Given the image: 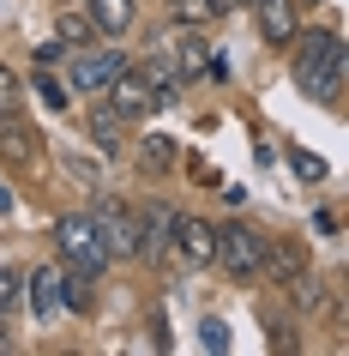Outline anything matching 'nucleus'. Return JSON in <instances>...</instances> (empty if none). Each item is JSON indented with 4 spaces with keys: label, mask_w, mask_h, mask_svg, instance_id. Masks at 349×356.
Wrapping results in <instances>:
<instances>
[{
    "label": "nucleus",
    "mask_w": 349,
    "mask_h": 356,
    "mask_svg": "<svg viewBox=\"0 0 349 356\" xmlns=\"http://www.w3.org/2000/svg\"><path fill=\"white\" fill-rule=\"evenodd\" d=\"M343 37L337 31H313L301 49H295V85L313 97V103H325V109H337L343 103Z\"/></svg>",
    "instance_id": "obj_1"
},
{
    "label": "nucleus",
    "mask_w": 349,
    "mask_h": 356,
    "mask_svg": "<svg viewBox=\"0 0 349 356\" xmlns=\"http://www.w3.org/2000/svg\"><path fill=\"white\" fill-rule=\"evenodd\" d=\"M55 248H60V266H78V272H109V248H103V236H96L91 211H67L55 224Z\"/></svg>",
    "instance_id": "obj_2"
},
{
    "label": "nucleus",
    "mask_w": 349,
    "mask_h": 356,
    "mask_svg": "<svg viewBox=\"0 0 349 356\" xmlns=\"http://www.w3.org/2000/svg\"><path fill=\"white\" fill-rule=\"evenodd\" d=\"M259 254H265V236L247 224H217V254H211V266H223L229 278L253 284L259 278Z\"/></svg>",
    "instance_id": "obj_3"
},
{
    "label": "nucleus",
    "mask_w": 349,
    "mask_h": 356,
    "mask_svg": "<svg viewBox=\"0 0 349 356\" xmlns=\"http://www.w3.org/2000/svg\"><path fill=\"white\" fill-rule=\"evenodd\" d=\"M91 224L109 248V260H139V211L121 206V200H96L91 206Z\"/></svg>",
    "instance_id": "obj_4"
},
{
    "label": "nucleus",
    "mask_w": 349,
    "mask_h": 356,
    "mask_svg": "<svg viewBox=\"0 0 349 356\" xmlns=\"http://www.w3.org/2000/svg\"><path fill=\"white\" fill-rule=\"evenodd\" d=\"M133 60L121 55V49H91V55H73V67H67V85H73V91H103V85H109L114 73H127Z\"/></svg>",
    "instance_id": "obj_5"
},
{
    "label": "nucleus",
    "mask_w": 349,
    "mask_h": 356,
    "mask_svg": "<svg viewBox=\"0 0 349 356\" xmlns=\"http://www.w3.org/2000/svg\"><path fill=\"white\" fill-rule=\"evenodd\" d=\"M42 157V133L24 121L19 109H6L0 115V163H19V169H31Z\"/></svg>",
    "instance_id": "obj_6"
},
{
    "label": "nucleus",
    "mask_w": 349,
    "mask_h": 356,
    "mask_svg": "<svg viewBox=\"0 0 349 356\" xmlns=\"http://www.w3.org/2000/svg\"><path fill=\"white\" fill-rule=\"evenodd\" d=\"M301 272H307V254H301L289 236H265V254H259V284H283V290H289Z\"/></svg>",
    "instance_id": "obj_7"
},
{
    "label": "nucleus",
    "mask_w": 349,
    "mask_h": 356,
    "mask_svg": "<svg viewBox=\"0 0 349 356\" xmlns=\"http://www.w3.org/2000/svg\"><path fill=\"white\" fill-rule=\"evenodd\" d=\"M169 254H175L181 266H211V254H217V229L205 224V218H175Z\"/></svg>",
    "instance_id": "obj_8"
},
{
    "label": "nucleus",
    "mask_w": 349,
    "mask_h": 356,
    "mask_svg": "<svg viewBox=\"0 0 349 356\" xmlns=\"http://www.w3.org/2000/svg\"><path fill=\"white\" fill-rule=\"evenodd\" d=\"M103 91H109V109L121 115V121H145V115L157 109V97H151V85L139 79V67H127V73H114L109 85H103Z\"/></svg>",
    "instance_id": "obj_9"
},
{
    "label": "nucleus",
    "mask_w": 349,
    "mask_h": 356,
    "mask_svg": "<svg viewBox=\"0 0 349 356\" xmlns=\"http://www.w3.org/2000/svg\"><path fill=\"white\" fill-rule=\"evenodd\" d=\"M175 218L181 211L175 206H139V254H145L151 266L169 254V236H175Z\"/></svg>",
    "instance_id": "obj_10"
},
{
    "label": "nucleus",
    "mask_w": 349,
    "mask_h": 356,
    "mask_svg": "<svg viewBox=\"0 0 349 356\" xmlns=\"http://www.w3.org/2000/svg\"><path fill=\"white\" fill-rule=\"evenodd\" d=\"M259 19V42H271V49H289L295 42V0H247Z\"/></svg>",
    "instance_id": "obj_11"
},
{
    "label": "nucleus",
    "mask_w": 349,
    "mask_h": 356,
    "mask_svg": "<svg viewBox=\"0 0 349 356\" xmlns=\"http://www.w3.org/2000/svg\"><path fill=\"white\" fill-rule=\"evenodd\" d=\"M139 79L151 85V97H157V109H163V103H175V97H181V85H187V79L175 73V60H163V55H151L145 67H139Z\"/></svg>",
    "instance_id": "obj_12"
},
{
    "label": "nucleus",
    "mask_w": 349,
    "mask_h": 356,
    "mask_svg": "<svg viewBox=\"0 0 349 356\" xmlns=\"http://www.w3.org/2000/svg\"><path fill=\"white\" fill-rule=\"evenodd\" d=\"M127 127H133V121H121L109 103H96V109H91V139H96V151H103V157H114V151L127 145Z\"/></svg>",
    "instance_id": "obj_13"
},
{
    "label": "nucleus",
    "mask_w": 349,
    "mask_h": 356,
    "mask_svg": "<svg viewBox=\"0 0 349 356\" xmlns=\"http://www.w3.org/2000/svg\"><path fill=\"white\" fill-rule=\"evenodd\" d=\"M31 308H37V320H55L60 314V266L31 272Z\"/></svg>",
    "instance_id": "obj_14"
},
{
    "label": "nucleus",
    "mask_w": 349,
    "mask_h": 356,
    "mask_svg": "<svg viewBox=\"0 0 349 356\" xmlns=\"http://www.w3.org/2000/svg\"><path fill=\"white\" fill-rule=\"evenodd\" d=\"M60 302H67L73 314H91V308H96L91 272H78V266H60Z\"/></svg>",
    "instance_id": "obj_15"
},
{
    "label": "nucleus",
    "mask_w": 349,
    "mask_h": 356,
    "mask_svg": "<svg viewBox=\"0 0 349 356\" xmlns=\"http://www.w3.org/2000/svg\"><path fill=\"white\" fill-rule=\"evenodd\" d=\"M91 24L96 37H121L133 24V0H91Z\"/></svg>",
    "instance_id": "obj_16"
},
{
    "label": "nucleus",
    "mask_w": 349,
    "mask_h": 356,
    "mask_svg": "<svg viewBox=\"0 0 349 356\" xmlns=\"http://www.w3.org/2000/svg\"><path fill=\"white\" fill-rule=\"evenodd\" d=\"M211 67H217V60H211V42H199V37L175 42V73L181 79H205Z\"/></svg>",
    "instance_id": "obj_17"
},
{
    "label": "nucleus",
    "mask_w": 349,
    "mask_h": 356,
    "mask_svg": "<svg viewBox=\"0 0 349 356\" xmlns=\"http://www.w3.org/2000/svg\"><path fill=\"white\" fill-rule=\"evenodd\" d=\"M169 24H181V31L217 24V6H211V0H169Z\"/></svg>",
    "instance_id": "obj_18"
},
{
    "label": "nucleus",
    "mask_w": 349,
    "mask_h": 356,
    "mask_svg": "<svg viewBox=\"0 0 349 356\" xmlns=\"http://www.w3.org/2000/svg\"><path fill=\"white\" fill-rule=\"evenodd\" d=\"M55 37L67 42V49H85V42L96 37V24H91V13H60V24H55Z\"/></svg>",
    "instance_id": "obj_19"
},
{
    "label": "nucleus",
    "mask_w": 349,
    "mask_h": 356,
    "mask_svg": "<svg viewBox=\"0 0 349 356\" xmlns=\"http://www.w3.org/2000/svg\"><path fill=\"white\" fill-rule=\"evenodd\" d=\"M289 169L301 175V181H325V163H319L313 151H289Z\"/></svg>",
    "instance_id": "obj_20"
},
{
    "label": "nucleus",
    "mask_w": 349,
    "mask_h": 356,
    "mask_svg": "<svg viewBox=\"0 0 349 356\" xmlns=\"http://www.w3.org/2000/svg\"><path fill=\"white\" fill-rule=\"evenodd\" d=\"M199 344H205V350H229V326H223V320H205V326H199Z\"/></svg>",
    "instance_id": "obj_21"
},
{
    "label": "nucleus",
    "mask_w": 349,
    "mask_h": 356,
    "mask_svg": "<svg viewBox=\"0 0 349 356\" xmlns=\"http://www.w3.org/2000/svg\"><path fill=\"white\" fill-rule=\"evenodd\" d=\"M145 163L151 169H169V163H175V139H145Z\"/></svg>",
    "instance_id": "obj_22"
},
{
    "label": "nucleus",
    "mask_w": 349,
    "mask_h": 356,
    "mask_svg": "<svg viewBox=\"0 0 349 356\" xmlns=\"http://www.w3.org/2000/svg\"><path fill=\"white\" fill-rule=\"evenodd\" d=\"M6 109H19V73L12 67H0V115Z\"/></svg>",
    "instance_id": "obj_23"
},
{
    "label": "nucleus",
    "mask_w": 349,
    "mask_h": 356,
    "mask_svg": "<svg viewBox=\"0 0 349 356\" xmlns=\"http://www.w3.org/2000/svg\"><path fill=\"white\" fill-rule=\"evenodd\" d=\"M37 97L49 103V109H67V97H73V91H67V85H55V79H37Z\"/></svg>",
    "instance_id": "obj_24"
},
{
    "label": "nucleus",
    "mask_w": 349,
    "mask_h": 356,
    "mask_svg": "<svg viewBox=\"0 0 349 356\" xmlns=\"http://www.w3.org/2000/svg\"><path fill=\"white\" fill-rule=\"evenodd\" d=\"M12 302H19V272L0 266V308H12Z\"/></svg>",
    "instance_id": "obj_25"
},
{
    "label": "nucleus",
    "mask_w": 349,
    "mask_h": 356,
    "mask_svg": "<svg viewBox=\"0 0 349 356\" xmlns=\"http://www.w3.org/2000/svg\"><path fill=\"white\" fill-rule=\"evenodd\" d=\"M271 344H277V350H295V326H289V320H271Z\"/></svg>",
    "instance_id": "obj_26"
},
{
    "label": "nucleus",
    "mask_w": 349,
    "mask_h": 356,
    "mask_svg": "<svg viewBox=\"0 0 349 356\" xmlns=\"http://www.w3.org/2000/svg\"><path fill=\"white\" fill-rule=\"evenodd\" d=\"M60 55H67V42H60V37H55V42H42V49H37V67H55Z\"/></svg>",
    "instance_id": "obj_27"
},
{
    "label": "nucleus",
    "mask_w": 349,
    "mask_h": 356,
    "mask_svg": "<svg viewBox=\"0 0 349 356\" xmlns=\"http://www.w3.org/2000/svg\"><path fill=\"white\" fill-rule=\"evenodd\" d=\"M313 229L319 236H337V211H313Z\"/></svg>",
    "instance_id": "obj_28"
},
{
    "label": "nucleus",
    "mask_w": 349,
    "mask_h": 356,
    "mask_svg": "<svg viewBox=\"0 0 349 356\" xmlns=\"http://www.w3.org/2000/svg\"><path fill=\"white\" fill-rule=\"evenodd\" d=\"M217 6V19H229V13H247V0H211Z\"/></svg>",
    "instance_id": "obj_29"
},
{
    "label": "nucleus",
    "mask_w": 349,
    "mask_h": 356,
    "mask_svg": "<svg viewBox=\"0 0 349 356\" xmlns=\"http://www.w3.org/2000/svg\"><path fill=\"white\" fill-rule=\"evenodd\" d=\"M0 356H12V338H6V332H0Z\"/></svg>",
    "instance_id": "obj_30"
},
{
    "label": "nucleus",
    "mask_w": 349,
    "mask_h": 356,
    "mask_svg": "<svg viewBox=\"0 0 349 356\" xmlns=\"http://www.w3.org/2000/svg\"><path fill=\"white\" fill-rule=\"evenodd\" d=\"M6 206H12V193H6V188H0V211H6Z\"/></svg>",
    "instance_id": "obj_31"
}]
</instances>
